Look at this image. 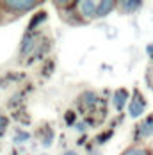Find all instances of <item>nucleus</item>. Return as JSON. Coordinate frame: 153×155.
<instances>
[{"instance_id":"f257e3e1","label":"nucleus","mask_w":153,"mask_h":155,"mask_svg":"<svg viewBox=\"0 0 153 155\" xmlns=\"http://www.w3.org/2000/svg\"><path fill=\"white\" fill-rule=\"evenodd\" d=\"M4 9H7L13 15H25L27 11H32L34 7L41 5V2H34V0H5L0 4Z\"/></svg>"},{"instance_id":"f03ea898","label":"nucleus","mask_w":153,"mask_h":155,"mask_svg":"<svg viewBox=\"0 0 153 155\" xmlns=\"http://www.w3.org/2000/svg\"><path fill=\"white\" fill-rule=\"evenodd\" d=\"M96 7H98V2H93V0L75 2V13L80 16L82 21H91L93 18H96Z\"/></svg>"},{"instance_id":"7ed1b4c3","label":"nucleus","mask_w":153,"mask_h":155,"mask_svg":"<svg viewBox=\"0 0 153 155\" xmlns=\"http://www.w3.org/2000/svg\"><path fill=\"white\" fill-rule=\"evenodd\" d=\"M144 109H146V100L142 98V94L139 91H134V98H132V102L128 105V114L132 118H139L144 112Z\"/></svg>"},{"instance_id":"20e7f679","label":"nucleus","mask_w":153,"mask_h":155,"mask_svg":"<svg viewBox=\"0 0 153 155\" xmlns=\"http://www.w3.org/2000/svg\"><path fill=\"white\" fill-rule=\"evenodd\" d=\"M151 134H153V116H150L148 120H144V121L137 127L135 139H139V137H150Z\"/></svg>"},{"instance_id":"39448f33","label":"nucleus","mask_w":153,"mask_h":155,"mask_svg":"<svg viewBox=\"0 0 153 155\" xmlns=\"http://www.w3.org/2000/svg\"><path fill=\"white\" fill-rule=\"evenodd\" d=\"M36 47V36H32V32H27L23 41H21V55H27L31 54Z\"/></svg>"},{"instance_id":"423d86ee","label":"nucleus","mask_w":153,"mask_h":155,"mask_svg":"<svg viewBox=\"0 0 153 155\" xmlns=\"http://www.w3.org/2000/svg\"><path fill=\"white\" fill-rule=\"evenodd\" d=\"M116 7V2L112 0H105V2H98V7H96V18H102V16H107L110 11H114Z\"/></svg>"},{"instance_id":"0eeeda50","label":"nucleus","mask_w":153,"mask_h":155,"mask_svg":"<svg viewBox=\"0 0 153 155\" xmlns=\"http://www.w3.org/2000/svg\"><path fill=\"white\" fill-rule=\"evenodd\" d=\"M126 100H128V91H126V89H118V91L114 93V105H116L118 110H123Z\"/></svg>"},{"instance_id":"6e6552de","label":"nucleus","mask_w":153,"mask_h":155,"mask_svg":"<svg viewBox=\"0 0 153 155\" xmlns=\"http://www.w3.org/2000/svg\"><path fill=\"white\" fill-rule=\"evenodd\" d=\"M116 5H119V9L125 11V13H134L135 9H139V7L142 5V2H139V0H135V2H134V0H128V2H126V0H125V2L116 4Z\"/></svg>"},{"instance_id":"1a4fd4ad","label":"nucleus","mask_w":153,"mask_h":155,"mask_svg":"<svg viewBox=\"0 0 153 155\" xmlns=\"http://www.w3.org/2000/svg\"><path fill=\"white\" fill-rule=\"evenodd\" d=\"M45 20H46V13H45V11L37 13V15H36V16H34V18L31 20V25H29V32H32L34 29H37V27H39V23H43Z\"/></svg>"},{"instance_id":"9d476101","label":"nucleus","mask_w":153,"mask_h":155,"mask_svg":"<svg viewBox=\"0 0 153 155\" xmlns=\"http://www.w3.org/2000/svg\"><path fill=\"white\" fill-rule=\"evenodd\" d=\"M84 100H86V104H87V105H96V104H98V98H96V94L94 93H86L84 94Z\"/></svg>"},{"instance_id":"9b49d317","label":"nucleus","mask_w":153,"mask_h":155,"mask_svg":"<svg viewBox=\"0 0 153 155\" xmlns=\"http://www.w3.org/2000/svg\"><path fill=\"white\" fill-rule=\"evenodd\" d=\"M123 155H150L144 148H130V150H126Z\"/></svg>"},{"instance_id":"f8f14e48","label":"nucleus","mask_w":153,"mask_h":155,"mask_svg":"<svg viewBox=\"0 0 153 155\" xmlns=\"http://www.w3.org/2000/svg\"><path fill=\"white\" fill-rule=\"evenodd\" d=\"M29 137H31V136H29L27 132H20V130H18L16 136H15V143H25Z\"/></svg>"},{"instance_id":"ddd939ff","label":"nucleus","mask_w":153,"mask_h":155,"mask_svg":"<svg viewBox=\"0 0 153 155\" xmlns=\"http://www.w3.org/2000/svg\"><path fill=\"white\" fill-rule=\"evenodd\" d=\"M5 128H7V118L4 114H0V136L5 132Z\"/></svg>"},{"instance_id":"4468645a","label":"nucleus","mask_w":153,"mask_h":155,"mask_svg":"<svg viewBox=\"0 0 153 155\" xmlns=\"http://www.w3.org/2000/svg\"><path fill=\"white\" fill-rule=\"evenodd\" d=\"M110 136H112V130H109L107 134H102V136L98 137V143L102 144V143H105V141H109V137H110Z\"/></svg>"},{"instance_id":"2eb2a0df","label":"nucleus","mask_w":153,"mask_h":155,"mask_svg":"<svg viewBox=\"0 0 153 155\" xmlns=\"http://www.w3.org/2000/svg\"><path fill=\"white\" fill-rule=\"evenodd\" d=\"M73 120H75V112H68V114H66V121H68V125L73 123Z\"/></svg>"},{"instance_id":"dca6fc26","label":"nucleus","mask_w":153,"mask_h":155,"mask_svg":"<svg viewBox=\"0 0 153 155\" xmlns=\"http://www.w3.org/2000/svg\"><path fill=\"white\" fill-rule=\"evenodd\" d=\"M146 52L150 54V57H153V43H151V45H148V47H146Z\"/></svg>"},{"instance_id":"f3484780","label":"nucleus","mask_w":153,"mask_h":155,"mask_svg":"<svg viewBox=\"0 0 153 155\" xmlns=\"http://www.w3.org/2000/svg\"><path fill=\"white\" fill-rule=\"evenodd\" d=\"M76 128H78V132H84V123H78Z\"/></svg>"},{"instance_id":"a211bd4d","label":"nucleus","mask_w":153,"mask_h":155,"mask_svg":"<svg viewBox=\"0 0 153 155\" xmlns=\"http://www.w3.org/2000/svg\"><path fill=\"white\" fill-rule=\"evenodd\" d=\"M62 155H76L75 152H66V153H62Z\"/></svg>"}]
</instances>
